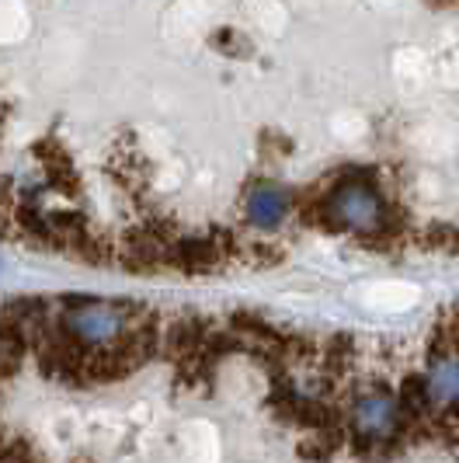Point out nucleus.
<instances>
[{"instance_id":"nucleus-1","label":"nucleus","mask_w":459,"mask_h":463,"mask_svg":"<svg viewBox=\"0 0 459 463\" xmlns=\"http://www.w3.org/2000/svg\"><path fill=\"white\" fill-rule=\"evenodd\" d=\"M146 314V307L126 300H94V297H67L56 303V325L88 352L115 345L129 327Z\"/></svg>"},{"instance_id":"nucleus-2","label":"nucleus","mask_w":459,"mask_h":463,"mask_svg":"<svg viewBox=\"0 0 459 463\" xmlns=\"http://www.w3.org/2000/svg\"><path fill=\"white\" fill-rule=\"evenodd\" d=\"M323 209L334 223V231H351L362 237H379L390 223V209L383 203V195L369 182H342L323 195Z\"/></svg>"},{"instance_id":"nucleus-3","label":"nucleus","mask_w":459,"mask_h":463,"mask_svg":"<svg viewBox=\"0 0 459 463\" xmlns=\"http://www.w3.org/2000/svg\"><path fill=\"white\" fill-rule=\"evenodd\" d=\"M348 432L355 449H383L400 442V411L387 387H369L348 408Z\"/></svg>"},{"instance_id":"nucleus-4","label":"nucleus","mask_w":459,"mask_h":463,"mask_svg":"<svg viewBox=\"0 0 459 463\" xmlns=\"http://www.w3.org/2000/svg\"><path fill=\"white\" fill-rule=\"evenodd\" d=\"M230 261V255L223 251V244L209 233V237H178L171 244V255L167 265L171 269H182L188 276H209L216 269H223Z\"/></svg>"},{"instance_id":"nucleus-5","label":"nucleus","mask_w":459,"mask_h":463,"mask_svg":"<svg viewBox=\"0 0 459 463\" xmlns=\"http://www.w3.org/2000/svg\"><path fill=\"white\" fill-rule=\"evenodd\" d=\"M425 391L432 401V411H449L459 404V348H445L428 355Z\"/></svg>"},{"instance_id":"nucleus-6","label":"nucleus","mask_w":459,"mask_h":463,"mask_svg":"<svg viewBox=\"0 0 459 463\" xmlns=\"http://www.w3.org/2000/svg\"><path fill=\"white\" fill-rule=\"evenodd\" d=\"M289 206H293V195L282 185H272V182H261L248 192L244 199V216L251 227H261V231H272L278 227L286 216H289Z\"/></svg>"},{"instance_id":"nucleus-7","label":"nucleus","mask_w":459,"mask_h":463,"mask_svg":"<svg viewBox=\"0 0 459 463\" xmlns=\"http://www.w3.org/2000/svg\"><path fill=\"white\" fill-rule=\"evenodd\" d=\"M209 327L212 325L202 321V317H174V321L161 325V348L157 352H164L167 359H174L182 366V363H188L202 348Z\"/></svg>"},{"instance_id":"nucleus-8","label":"nucleus","mask_w":459,"mask_h":463,"mask_svg":"<svg viewBox=\"0 0 459 463\" xmlns=\"http://www.w3.org/2000/svg\"><path fill=\"white\" fill-rule=\"evenodd\" d=\"M112 175L118 185H126L129 192H136L139 185H143V178H146V164H143V157H139L136 143H133V137L118 139V146L112 150Z\"/></svg>"}]
</instances>
